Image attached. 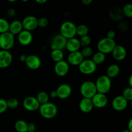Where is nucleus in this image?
Returning a JSON list of instances; mask_svg holds the SVG:
<instances>
[{
  "instance_id": "obj_48",
  "label": "nucleus",
  "mask_w": 132,
  "mask_h": 132,
  "mask_svg": "<svg viewBox=\"0 0 132 132\" xmlns=\"http://www.w3.org/2000/svg\"><path fill=\"white\" fill-rule=\"evenodd\" d=\"M122 132H131V131H130V130H128V129H126V130H124Z\"/></svg>"
},
{
  "instance_id": "obj_2",
  "label": "nucleus",
  "mask_w": 132,
  "mask_h": 132,
  "mask_svg": "<svg viewBox=\"0 0 132 132\" xmlns=\"http://www.w3.org/2000/svg\"><path fill=\"white\" fill-rule=\"evenodd\" d=\"M95 84L97 93L106 94L112 87V80L106 75H102L98 77Z\"/></svg>"
},
{
  "instance_id": "obj_9",
  "label": "nucleus",
  "mask_w": 132,
  "mask_h": 132,
  "mask_svg": "<svg viewBox=\"0 0 132 132\" xmlns=\"http://www.w3.org/2000/svg\"><path fill=\"white\" fill-rule=\"evenodd\" d=\"M23 106L25 110L29 112H34L39 110V103L37 101L36 97L28 96L24 99L23 101Z\"/></svg>"
},
{
  "instance_id": "obj_42",
  "label": "nucleus",
  "mask_w": 132,
  "mask_h": 132,
  "mask_svg": "<svg viewBox=\"0 0 132 132\" xmlns=\"http://www.w3.org/2000/svg\"><path fill=\"white\" fill-rule=\"evenodd\" d=\"M49 97L52 99H55V98L57 97V93L55 90H52V91L50 92V94H49Z\"/></svg>"
},
{
  "instance_id": "obj_34",
  "label": "nucleus",
  "mask_w": 132,
  "mask_h": 132,
  "mask_svg": "<svg viewBox=\"0 0 132 132\" xmlns=\"http://www.w3.org/2000/svg\"><path fill=\"white\" fill-rule=\"evenodd\" d=\"M81 52V54L83 56L84 59L86 58V59H89L90 56L93 54V50L90 46H85V47L82 48Z\"/></svg>"
},
{
  "instance_id": "obj_39",
  "label": "nucleus",
  "mask_w": 132,
  "mask_h": 132,
  "mask_svg": "<svg viewBox=\"0 0 132 132\" xmlns=\"http://www.w3.org/2000/svg\"><path fill=\"white\" fill-rule=\"evenodd\" d=\"M15 14H16V11H15V9H13V8H10V9H9V10H7V15H9L10 18H14L15 15Z\"/></svg>"
},
{
  "instance_id": "obj_13",
  "label": "nucleus",
  "mask_w": 132,
  "mask_h": 132,
  "mask_svg": "<svg viewBox=\"0 0 132 132\" xmlns=\"http://www.w3.org/2000/svg\"><path fill=\"white\" fill-rule=\"evenodd\" d=\"M91 99L94 106L98 108H104L108 104V97L106 96V94H101V93H97Z\"/></svg>"
},
{
  "instance_id": "obj_43",
  "label": "nucleus",
  "mask_w": 132,
  "mask_h": 132,
  "mask_svg": "<svg viewBox=\"0 0 132 132\" xmlns=\"http://www.w3.org/2000/svg\"><path fill=\"white\" fill-rule=\"evenodd\" d=\"M81 2L84 5H89L92 3V0H82Z\"/></svg>"
},
{
  "instance_id": "obj_46",
  "label": "nucleus",
  "mask_w": 132,
  "mask_h": 132,
  "mask_svg": "<svg viewBox=\"0 0 132 132\" xmlns=\"http://www.w3.org/2000/svg\"><path fill=\"white\" fill-rule=\"evenodd\" d=\"M36 1L39 4H44L46 2V0H36Z\"/></svg>"
},
{
  "instance_id": "obj_15",
  "label": "nucleus",
  "mask_w": 132,
  "mask_h": 132,
  "mask_svg": "<svg viewBox=\"0 0 132 132\" xmlns=\"http://www.w3.org/2000/svg\"><path fill=\"white\" fill-rule=\"evenodd\" d=\"M70 67L69 64L66 61H61L55 63L54 65V72L60 77H63L68 74L69 72Z\"/></svg>"
},
{
  "instance_id": "obj_26",
  "label": "nucleus",
  "mask_w": 132,
  "mask_h": 132,
  "mask_svg": "<svg viewBox=\"0 0 132 132\" xmlns=\"http://www.w3.org/2000/svg\"><path fill=\"white\" fill-rule=\"evenodd\" d=\"M50 57L55 63H57V62L63 60L64 53H63V50H52L51 54H50Z\"/></svg>"
},
{
  "instance_id": "obj_6",
  "label": "nucleus",
  "mask_w": 132,
  "mask_h": 132,
  "mask_svg": "<svg viewBox=\"0 0 132 132\" xmlns=\"http://www.w3.org/2000/svg\"><path fill=\"white\" fill-rule=\"evenodd\" d=\"M15 44V36L10 32H6L0 34V48L8 50L12 48Z\"/></svg>"
},
{
  "instance_id": "obj_27",
  "label": "nucleus",
  "mask_w": 132,
  "mask_h": 132,
  "mask_svg": "<svg viewBox=\"0 0 132 132\" xmlns=\"http://www.w3.org/2000/svg\"><path fill=\"white\" fill-rule=\"evenodd\" d=\"M36 99H37L38 103H39L40 105L49 102V99H50L49 94L45 91L39 92L37 94V96H36Z\"/></svg>"
},
{
  "instance_id": "obj_30",
  "label": "nucleus",
  "mask_w": 132,
  "mask_h": 132,
  "mask_svg": "<svg viewBox=\"0 0 132 132\" xmlns=\"http://www.w3.org/2000/svg\"><path fill=\"white\" fill-rule=\"evenodd\" d=\"M10 23L5 18H0V34L9 32Z\"/></svg>"
},
{
  "instance_id": "obj_32",
  "label": "nucleus",
  "mask_w": 132,
  "mask_h": 132,
  "mask_svg": "<svg viewBox=\"0 0 132 132\" xmlns=\"http://www.w3.org/2000/svg\"><path fill=\"white\" fill-rule=\"evenodd\" d=\"M79 40L81 46H82V47L88 46L92 42V38L89 35L82 36L80 37V39H79Z\"/></svg>"
},
{
  "instance_id": "obj_18",
  "label": "nucleus",
  "mask_w": 132,
  "mask_h": 132,
  "mask_svg": "<svg viewBox=\"0 0 132 132\" xmlns=\"http://www.w3.org/2000/svg\"><path fill=\"white\" fill-rule=\"evenodd\" d=\"M113 58L117 61H122L127 55V51L125 46L121 45H116L112 52Z\"/></svg>"
},
{
  "instance_id": "obj_11",
  "label": "nucleus",
  "mask_w": 132,
  "mask_h": 132,
  "mask_svg": "<svg viewBox=\"0 0 132 132\" xmlns=\"http://www.w3.org/2000/svg\"><path fill=\"white\" fill-rule=\"evenodd\" d=\"M23 30L31 32L37 27V18L34 15H27L21 21Z\"/></svg>"
},
{
  "instance_id": "obj_50",
  "label": "nucleus",
  "mask_w": 132,
  "mask_h": 132,
  "mask_svg": "<svg viewBox=\"0 0 132 132\" xmlns=\"http://www.w3.org/2000/svg\"><path fill=\"white\" fill-rule=\"evenodd\" d=\"M27 132H30V131H27ZM32 132H36V131H32Z\"/></svg>"
},
{
  "instance_id": "obj_21",
  "label": "nucleus",
  "mask_w": 132,
  "mask_h": 132,
  "mask_svg": "<svg viewBox=\"0 0 132 132\" xmlns=\"http://www.w3.org/2000/svg\"><path fill=\"white\" fill-rule=\"evenodd\" d=\"M65 48H67V50L69 51L70 53L79 51V49L81 48V45L79 39L75 37L67 39Z\"/></svg>"
},
{
  "instance_id": "obj_28",
  "label": "nucleus",
  "mask_w": 132,
  "mask_h": 132,
  "mask_svg": "<svg viewBox=\"0 0 132 132\" xmlns=\"http://www.w3.org/2000/svg\"><path fill=\"white\" fill-rule=\"evenodd\" d=\"M89 28L87 25L85 24H80L76 26V35H78L80 37L88 35Z\"/></svg>"
},
{
  "instance_id": "obj_17",
  "label": "nucleus",
  "mask_w": 132,
  "mask_h": 132,
  "mask_svg": "<svg viewBox=\"0 0 132 132\" xmlns=\"http://www.w3.org/2000/svg\"><path fill=\"white\" fill-rule=\"evenodd\" d=\"M18 39L21 45L23 46H27L32 42L33 35L30 31L23 30L19 34H18Z\"/></svg>"
},
{
  "instance_id": "obj_3",
  "label": "nucleus",
  "mask_w": 132,
  "mask_h": 132,
  "mask_svg": "<svg viewBox=\"0 0 132 132\" xmlns=\"http://www.w3.org/2000/svg\"><path fill=\"white\" fill-rule=\"evenodd\" d=\"M80 92L83 98L92 99L97 93L95 82L91 81L83 82L80 86Z\"/></svg>"
},
{
  "instance_id": "obj_16",
  "label": "nucleus",
  "mask_w": 132,
  "mask_h": 132,
  "mask_svg": "<svg viewBox=\"0 0 132 132\" xmlns=\"http://www.w3.org/2000/svg\"><path fill=\"white\" fill-rule=\"evenodd\" d=\"M13 57L8 50H0V68H6L11 64Z\"/></svg>"
},
{
  "instance_id": "obj_20",
  "label": "nucleus",
  "mask_w": 132,
  "mask_h": 132,
  "mask_svg": "<svg viewBox=\"0 0 132 132\" xmlns=\"http://www.w3.org/2000/svg\"><path fill=\"white\" fill-rule=\"evenodd\" d=\"M109 16L112 20L116 22H120L122 21L125 17L122 9L118 6H113L110 10Z\"/></svg>"
},
{
  "instance_id": "obj_51",
  "label": "nucleus",
  "mask_w": 132,
  "mask_h": 132,
  "mask_svg": "<svg viewBox=\"0 0 132 132\" xmlns=\"http://www.w3.org/2000/svg\"><path fill=\"white\" fill-rule=\"evenodd\" d=\"M0 50H1V48H0Z\"/></svg>"
},
{
  "instance_id": "obj_40",
  "label": "nucleus",
  "mask_w": 132,
  "mask_h": 132,
  "mask_svg": "<svg viewBox=\"0 0 132 132\" xmlns=\"http://www.w3.org/2000/svg\"><path fill=\"white\" fill-rule=\"evenodd\" d=\"M116 32H115L114 30H109L108 32H107L106 37H108V38H110V39H114L115 37H116Z\"/></svg>"
},
{
  "instance_id": "obj_24",
  "label": "nucleus",
  "mask_w": 132,
  "mask_h": 132,
  "mask_svg": "<svg viewBox=\"0 0 132 132\" xmlns=\"http://www.w3.org/2000/svg\"><path fill=\"white\" fill-rule=\"evenodd\" d=\"M120 73V67L117 64H112L106 70V76L112 79L117 77Z\"/></svg>"
},
{
  "instance_id": "obj_4",
  "label": "nucleus",
  "mask_w": 132,
  "mask_h": 132,
  "mask_svg": "<svg viewBox=\"0 0 132 132\" xmlns=\"http://www.w3.org/2000/svg\"><path fill=\"white\" fill-rule=\"evenodd\" d=\"M60 34L67 39L75 37L76 36V25L70 21L63 22L60 27Z\"/></svg>"
},
{
  "instance_id": "obj_19",
  "label": "nucleus",
  "mask_w": 132,
  "mask_h": 132,
  "mask_svg": "<svg viewBox=\"0 0 132 132\" xmlns=\"http://www.w3.org/2000/svg\"><path fill=\"white\" fill-rule=\"evenodd\" d=\"M83 56L81 52L77 51L74 52H70L67 57V63L73 66H79L81 62L84 60Z\"/></svg>"
},
{
  "instance_id": "obj_1",
  "label": "nucleus",
  "mask_w": 132,
  "mask_h": 132,
  "mask_svg": "<svg viewBox=\"0 0 132 132\" xmlns=\"http://www.w3.org/2000/svg\"><path fill=\"white\" fill-rule=\"evenodd\" d=\"M39 110L41 116L46 119H51L55 117L58 112L57 106L51 102L41 104L39 108Z\"/></svg>"
},
{
  "instance_id": "obj_44",
  "label": "nucleus",
  "mask_w": 132,
  "mask_h": 132,
  "mask_svg": "<svg viewBox=\"0 0 132 132\" xmlns=\"http://www.w3.org/2000/svg\"><path fill=\"white\" fill-rule=\"evenodd\" d=\"M26 59H27V55H24V54H21V55L19 56V60L21 62H25Z\"/></svg>"
},
{
  "instance_id": "obj_45",
  "label": "nucleus",
  "mask_w": 132,
  "mask_h": 132,
  "mask_svg": "<svg viewBox=\"0 0 132 132\" xmlns=\"http://www.w3.org/2000/svg\"><path fill=\"white\" fill-rule=\"evenodd\" d=\"M128 130H130V131L132 132V119H130L128 123Z\"/></svg>"
},
{
  "instance_id": "obj_36",
  "label": "nucleus",
  "mask_w": 132,
  "mask_h": 132,
  "mask_svg": "<svg viewBox=\"0 0 132 132\" xmlns=\"http://www.w3.org/2000/svg\"><path fill=\"white\" fill-rule=\"evenodd\" d=\"M48 23V19L45 17H41L37 19V27H39L41 28H45V27H47Z\"/></svg>"
},
{
  "instance_id": "obj_23",
  "label": "nucleus",
  "mask_w": 132,
  "mask_h": 132,
  "mask_svg": "<svg viewBox=\"0 0 132 132\" xmlns=\"http://www.w3.org/2000/svg\"><path fill=\"white\" fill-rule=\"evenodd\" d=\"M23 30V25H22V23L21 21L16 19L10 23L9 32H10L14 36L20 33Z\"/></svg>"
},
{
  "instance_id": "obj_35",
  "label": "nucleus",
  "mask_w": 132,
  "mask_h": 132,
  "mask_svg": "<svg viewBox=\"0 0 132 132\" xmlns=\"http://www.w3.org/2000/svg\"><path fill=\"white\" fill-rule=\"evenodd\" d=\"M7 107L9 109H15L19 105V101L16 98H10L9 100L6 101Z\"/></svg>"
},
{
  "instance_id": "obj_12",
  "label": "nucleus",
  "mask_w": 132,
  "mask_h": 132,
  "mask_svg": "<svg viewBox=\"0 0 132 132\" xmlns=\"http://www.w3.org/2000/svg\"><path fill=\"white\" fill-rule=\"evenodd\" d=\"M112 108L116 111L125 110L128 106V101H126L122 95H117L112 100Z\"/></svg>"
},
{
  "instance_id": "obj_29",
  "label": "nucleus",
  "mask_w": 132,
  "mask_h": 132,
  "mask_svg": "<svg viewBox=\"0 0 132 132\" xmlns=\"http://www.w3.org/2000/svg\"><path fill=\"white\" fill-rule=\"evenodd\" d=\"M92 60L94 61V63L96 65L101 64L104 63V61L106 60V55L103 53L100 52H97L93 55Z\"/></svg>"
},
{
  "instance_id": "obj_33",
  "label": "nucleus",
  "mask_w": 132,
  "mask_h": 132,
  "mask_svg": "<svg viewBox=\"0 0 132 132\" xmlns=\"http://www.w3.org/2000/svg\"><path fill=\"white\" fill-rule=\"evenodd\" d=\"M121 95L128 102L131 101H132V88L129 86L124 89Z\"/></svg>"
},
{
  "instance_id": "obj_38",
  "label": "nucleus",
  "mask_w": 132,
  "mask_h": 132,
  "mask_svg": "<svg viewBox=\"0 0 132 132\" xmlns=\"http://www.w3.org/2000/svg\"><path fill=\"white\" fill-rule=\"evenodd\" d=\"M8 109L7 103L5 99L0 98V114L4 113Z\"/></svg>"
},
{
  "instance_id": "obj_41",
  "label": "nucleus",
  "mask_w": 132,
  "mask_h": 132,
  "mask_svg": "<svg viewBox=\"0 0 132 132\" xmlns=\"http://www.w3.org/2000/svg\"><path fill=\"white\" fill-rule=\"evenodd\" d=\"M36 126L33 122H29L28 123V131H36Z\"/></svg>"
},
{
  "instance_id": "obj_25",
  "label": "nucleus",
  "mask_w": 132,
  "mask_h": 132,
  "mask_svg": "<svg viewBox=\"0 0 132 132\" xmlns=\"http://www.w3.org/2000/svg\"><path fill=\"white\" fill-rule=\"evenodd\" d=\"M14 127L18 132L28 131V123L24 120H18L14 125Z\"/></svg>"
},
{
  "instance_id": "obj_37",
  "label": "nucleus",
  "mask_w": 132,
  "mask_h": 132,
  "mask_svg": "<svg viewBox=\"0 0 132 132\" xmlns=\"http://www.w3.org/2000/svg\"><path fill=\"white\" fill-rule=\"evenodd\" d=\"M118 30L119 32H126L128 30L129 26L128 24L126 23V21H121L119 22L118 24Z\"/></svg>"
},
{
  "instance_id": "obj_22",
  "label": "nucleus",
  "mask_w": 132,
  "mask_h": 132,
  "mask_svg": "<svg viewBox=\"0 0 132 132\" xmlns=\"http://www.w3.org/2000/svg\"><path fill=\"white\" fill-rule=\"evenodd\" d=\"M94 104L91 99L88 98H82L79 102V108L80 110L83 113H89L94 109Z\"/></svg>"
},
{
  "instance_id": "obj_14",
  "label": "nucleus",
  "mask_w": 132,
  "mask_h": 132,
  "mask_svg": "<svg viewBox=\"0 0 132 132\" xmlns=\"http://www.w3.org/2000/svg\"><path fill=\"white\" fill-rule=\"evenodd\" d=\"M24 63L29 69L34 70L39 68L41 65V60L39 57L34 54L27 55V59Z\"/></svg>"
},
{
  "instance_id": "obj_5",
  "label": "nucleus",
  "mask_w": 132,
  "mask_h": 132,
  "mask_svg": "<svg viewBox=\"0 0 132 132\" xmlns=\"http://www.w3.org/2000/svg\"><path fill=\"white\" fill-rule=\"evenodd\" d=\"M116 46V43L114 39L103 37L97 43L98 52L103 53L104 54H108L112 53V50Z\"/></svg>"
},
{
  "instance_id": "obj_31",
  "label": "nucleus",
  "mask_w": 132,
  "mask_h": 132,
  "mask_svg": "<svg viewBox=\"0 0 132 132\" xmlns=\"http://www.w3.org/2000/svg\"><path fill=\"white\" fill-rule=\"evenodd\" d=\"M124 16L127 18H132V5L131 3H126L122 9Z\"/></svg>"
},
{
  "instance_id": "obj_8",
  "label": "nucleus",
  "mask_w": 132,
  "mask_h": 132,
  "mask_svg": "<svg viewBox=\"0 0 132 132\" xmlns=\"http://www.w3.org/2000/svg\"><path fill=\"white\" fill-rule=\"evenodd\" d=\"M67 39L60 34L55 35L51 42V48L52 50H63L66 48Z\"/></svg>"
},
{
  "instance_id": "obj_47",
  "label": "nucleus",
  "mask_w": 132,
  "mask_h": 132,
  "mask_svg": "<svg viewBox=\"0 0 132 132\" xmlns=\"http://www.w3.org/2000/svg\"><path fill=\"white\" fill-rule=\"evenodd\" d=\"M129 85H130V87H132V76L131 75V76L129 77Z\"/></svg>"
},
{
  "instance_id": "obj_7",
  "label": "nucleus",
  "mask_w": 132,
  "mask_h": 132,
  "mask_svg": "<svg viewBox=\"0 0 132 132\" xmlns=\"http://www.w3.org/2000/svg\"><path fill=\"white\" fill-rule=\"evenodd\" d=\"M80 72L85 75H90L94 73L97 70V65L92 59H84L78 66Z\"/></svg>"
},
{
  "instance_id": "obj_10",
  "label": "nucleus",
  "mask_w": 132,
  "mask_h": 132,
  "mask_svg": "<svg viewBox=\"0 0 132 132\" xmlns=\"http://www.w3.org/2000/svg\"><path fill=\"white\" fill-rule=\"evenodd\" d=\"M57 97L61 99H68L72 93V86L67 83H63L59 85L55 90Z\"/></svg>"
},
{
  "instance_id": "obj_49",
  "label": "nucleus",
  "mask_w": 132,
  "mask_h": 132,
  "mask_svg": "<svg viewBox=\"0 0 132 132\" xmlns=\"http://www.w3.org/2000/svg\"><path fill=\"white\" fill-rule=\"evenodd\" d=\"M9 2H11V3H14L16 1V0H9Z\"/></svg>"
}]
</instances>
